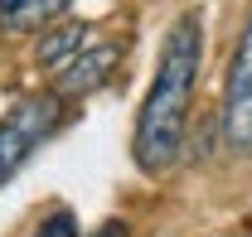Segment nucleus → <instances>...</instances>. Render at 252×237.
Returning <instances> with one entry per match:
<instances>
[{
  "mask_svg": "<svg viewBox=\"0 0 252 237\" xmlns=\"http://www.w3.org/2000/svg\"><path fill=\"white\" fill-rule=\"evenodd\" d=\"M73 0H0V30L5 34H30L49 20H59Z\"/></svg>",
  "mask_w": 252,
  "mask_h": 237,
  "instance_id": "nucleus-5",
  "label": "nucleus"
},
{
  "mask_svg": "<svg viewBox=\"0 0 252 237\" xmlns=\"http://www.w3.org/2000/svg\"><path fill=\"white\" fill-rule=\"evenodd\" d=\"M88 34H93V25H59L54 34H44V44H39V68H54L59 73L63 63H73L83 49H88Z\"/></svg>",
  "mask_w": 252,
  "mask_h": 237,
  "instance_id": "nucleus-6",
  "label": "nucleus"
},
{
  "mask_svg": "<svg viewBox=\"0 0 252 237\" xmlns=\"http://www.w3.org/2000/svg\"><path fill=\"white\" fill-rule=\"evenodd\" d=\"M30 237H78V218H73L68 208H54V213H49Z\"/></svg>",
  "mask_w": 252,
  "mask_h": 237,
  "instance_id": "nucleus-7",
  "label": "nucleus"
},
{
  "mask_svg": "<svg viewBox=\"0 0 252 237\" xmlns=\"http://www.w3.org/2000/svg\"><path fill=\"white\" fill-rule=\"evenodd\" d=\"M117 63H122V49H117V44L83 49L73 63H63L59 73H54V92H59L63 102H83V97H93L97 88H107V78L117 73Z\"/></svg>",
  "mask_w": 252,
  "mask_h": 237,
  "instance_id": "nucleus-4",
  "label": "nucleus"
},
{
  "mask_svg": "<svg viewBox=\"0 0 252 237\" xmlns=\"http://www.w3.org/2000/svg\"><path fill=\"white\" fill-rule=\"evenodd\" d=\"M93 237H126V223H122V218H112V223L93 228Z\"/></svg>",
  "mask_w": 252,
  "mask_h": 237,
  "instance_id": "nucleus-8",
  "label": "nucleus"
},
{
  "mask_svg": "<svg viewBox=\"0 0 252 237\" xmlns=\"http://www.w3.org/2000/svg\"><path fill=\"white\" fill-rule=\"evenodd\" d=\"M63 97L59 92H44V97H25L20 107H10L0 117V189L30 165L39 150L59 136L63 126Z\"/></svg>",
  "mask_w": 252,
  "mask_h": 237,
  "instance_id": "nucleus-2",
  "label": "nucleus"
},
{
  "mask_svg": "<svg viewBox=\"0 0 252 237\" xmlns=\"http://www.w3.org/2000/svg\"><path fill=\"white\" fill-rule=\"evenodd\" d=\"M199 59H204V25H199V15H180L160 44L156 83L146 92V102L136 112V131H131V160L141 175H170L180 165Z\"/></svg>",
  "mask_w": 252,
  "mask_h": 237,
  "instance_id": "nucleus-1",
  "label": "nucleus"
},
{
  "mask_svg": "<svg viewBox=\"0 0 252 237\" xmlns=\"http://www.w3.org/2000/svg\"><path fill=\"white\" fill-rule=\"evenodd\" d=\"M219 136H223L228 155H238V160L252 155V10L243 20L238 49H233V63H228V78H223Z\"/></svg>",
  "mask_w": 252,
  "mask_h": 237,
  "instance_id": "nucleus-3",
  "label": "nucleus"
}]
</instances>
